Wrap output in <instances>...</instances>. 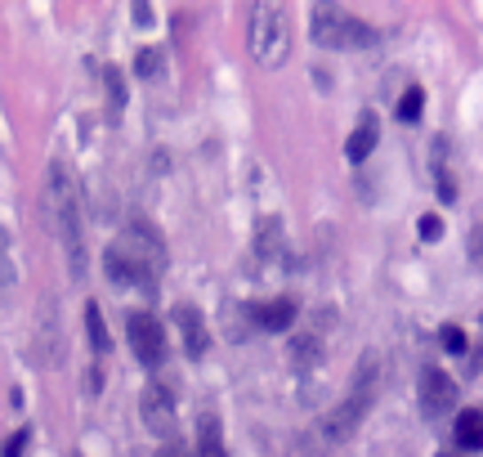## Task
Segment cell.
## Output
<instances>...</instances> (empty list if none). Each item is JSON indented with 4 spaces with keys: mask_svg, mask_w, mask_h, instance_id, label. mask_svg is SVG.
I'll return each instance as SVG.
<instances>
[{
    "mask_svg": "<svg viewBox=\"0 0 483 457\" xmlns=\"http://www.w3.org/2000/svg\"><path fill=\"white\" fill-rule=\"evenodd\" d=\"M45 206H50V220H54V234H59V247H63V261H67V274L81 278L85 274V234H81V184L72 175L67 162H50L45 171Z\"/></svg>",
    "mask_w": 483,
    "mask_h": 457,
    "instance_id": "cell-1",
    "label": "cell"
},
{
    "mask_svg": "<svg viewBox=\"0 0 483 457\" xmlns=\"http://www.w3.org/2000/svg\"><path fill=\"white\" fill-rule=\"evenodd\" d=\"M376 377H381V364L376 359H358V368H353V381H349V395L331 408V417L322 421V435L331 439V444H344L358 426H362V417H368V408H372V399H376Z\"/></svg>",
    "mask_w": 483,
    "mask_h": 457,
    "instance_id": "cell-2",
    "label": "cell"
},
{
    "mask_svg": "<svg viewBox=\"0 0 483 457\" xmlns=\"http://www.w3.org/2000/svg\"><path fill=\"white\" fill-rule=\"evenodd\" d=\"M251 59L260 68H282L291 54V23L282 14V5H251Z\"/></svg>",
    "mask_w": 483,
    "mask_h": 457,
    "instance_id": "cell-3",
    "label": "cell"
},
{
    "mask_svg": "<svg viewBox=\"0 0 483 457\" xmlns=\"http://www.w3.org/2000/svg\"><path fill=\"white\" fill-rule=\"evenodd\" d=\"M309 36L322 50H368L372 45V28L353 14H344L340 5H313Z\"/></svg>",
    "mask_w": 483,
    "mask_h": 457,
    "instance_id": "cell-4",
    "label": "cell"
},
{
    "mask_svg": "<svg viewBox=\"0 0 483 457\" xmlns=\"http://www.w3.org/2000/svg\"><path fill=\"white\" fill-rule=\"evenodd\" d=\"M126 336H131V350H135V359L144 368H157L166 359V332H162V323L153 314H131Z\"/></svg>",
    "mask_w": 483,
    "mask_h": 457,
    "instance_id": "cell-5",
    "label": "cell"
},
{
    "mask_svg": "<svg viewBox=\"0 0 483 457\" xmlns=\"http://www.w3.org/2000/svg\"><path fill=\"white\" fill-rule=\"evenodd\" d=\"M456 408V381L439 368H425L421 373V413L425 417H443Z\"/></svg>",
    "mask_w": 483,
    "mask_h": 457,
    "instance_id": "cell-6",
    "label": "cell"
},
{
    "mask_svg": "<svg viewBox=\"0 0 483 457\" xmlns=\"http://www.w3.org/2000/svg\"><path fill=\"white\" fill-rule=\"evenodd\" d=\"M139 413H144V426H148L153 435H162V439L175 435V404H170V395H166L162 386H148V390H144Z\"/></svg>",
    "mask_w": 483,
    "mask_h": 457,
    "instance_id": "cell-7",
    "label": "cell"
},
{
    "mask_svg": "<svg viewBox=\"0 0 483 457\" xmlns=\"http://www.w3.org/2000/svg\"><path fill=\"white\" fill-rule=\"evenodd\" d=\"M175 327H179V336H184L188 359H202L206 346H210V332H206L202 309H197V305H175Z\"/></svg>",
    "mask_w": 483,
    "mask_h": 457,
    "instance_id": "cell-8",
    "label": "cell"
},
{
    "mask_svg": "<svg viewBox=\"0 0 483 457\" xmlns=\"http://www.w3.org/2000/svg\"><path fill=\"white\" fill-rule=\"evenodd\" d=\"M376 140H381V122H376V112H368L353 131H349V140H344V157L349 162H368V153L376 148Z\"/></svg>",
    "mask_w": 483,
    "mask_h": 457,
    "instance_id": "cell-9",
    "label": "cell"
},
{
    "mask_svg": "<svg viewBox=\"0 0 483 457\" xmlns=\"http://www.w3.org/2000/svg\"><path fill=\"white\" fill-rule=\"evenodd\" d=\"M251 318H256V327H265V332H287V327L296 323V301H269V305H256Z\"/></svg>",
    "mask_w": 483,
    "mask_h": 457,
    "instance_id": "cell-10",
    "label": "cell"
},
{
    "mask_svg": "<svg viewBox=\"0 0 483 457\" xmlns=\"http://www.w3.org/2000/svg\"><path fill=\"white\" fill-rule=\"evenodd\" d=\"M456 448L461 453H479L483 448V408H465L456 417Z\"/></svg>",
    "mask_w": 483,
    "mask_h": 457,
    "instance_id": "cell-11",
    "label": "cell"
},
{
    "mask_svg": "<svg viewBox=\"0 0 483 457\" xmlns=\"http://www.w3.org/2000/svg\"><path fill=\"white\" fill-rule=\"evenodd\" d=\"M103 269H107V283H112V287H131V283H135V265H131V256L121 252V247H107Z\"/></svg>",
    "mask_w": 483,
    "mask_h": 457,
    "instance_id": "cell-12",
    "label": "cell"
},
{
    "mask_svg": "<svg viewBox=\"0 0 483 457\" xmlns=\"http://www.w3.org/2000/svg\"><path fill=\"white\" fill-rule=\"evenodd\" d=\"M197 457H228V453H224V439H219V421H215V417H202V426H197Z\"/></svg>",
    "mask_w": 483,
    "mask_h": 457,
    "instance_id": "cell-13",
    "label": "cell"
},
{
    "mask_svg": "<svg viewBox=\"0 0 483 457\" xmlns=\"http://www.w3.org/2000/svg\"><path fill=\"white\" fill-rule=\"evenodd\" d=\"M85 327H90V346L103 355L112 341H107V327H103V314H99V305H85Z\"/></svg>",
    "mask_w": 483,
    "mask_h": 457,
    "instance_id": "cell-14",
    "label": "cell"
},
{
    "mask_svg": "<svg viewBox=\"0 0 483 457\" xmlns=\"http://www.w3.org/2000/svg\"><path fill=\"white\" fill-rule=\"evenodd\" d=\"M421 108H425V90H408L403 99H399V122H416L421 117Z\"/></svg>",
    "mask_w": 483,
    "mask_h": 457,
    "instance_id": "cell-15",
    "label": "cell"
},
{
    "mask_svg": "<svg viewBox=\"0 0 483 457\" xmlns=\"http://www.w3.org/2000/svg\"><path fill=\"white\" fill-rule=\"evenodd\" d=\"M439 341H443V350H447V355H465V346H470V341H465V332H461L456 323H443Z\"/></svg>",
    "mask_w": 483,
    "mask_h": 457,
    "instance_id": "cell-16",
    "label": "cell"
},
{
    "mask_svg": "<svg viewBox=\"0 0 483 457\" xmlns=\"http://www.w3.org/2000/svg\"><path fill=\"white\" fill-rule=\"evenodd\" d=\"M14 283V269H10V234L0 228V292Z\"/></svg>",
    "mask_w": 483,
    "mask_h": 457,
    "instance_id": "cell-17",
    "label": "cell"
},
{
    "mask_svg": "<svg viewBox=\"0 0 483 457\" xmlns=\"http://www.w3.org/2000/svg\"><path fill=\"white\" fill-rule=\"evenodd\" d=\"M416 228H421V238H425V243H439V238H443V220H439V215H421Z\"/></svg>",
    "mask_w": 483,
    "mask_h": 457,
    "instance_id": "cell-18",
    "label": "cell"
},
{
    "mask_svg": "<svg viewBox=\"0 0 483 457\" xmlns=\"http://www.w3.org/2000/svg\"><path fill=\"white\" fill-rule=\"evenodd\" d=\"M157 68H162V54H157V50H139L135 72H139V76H157Z\"/></svg>",
    "mask_w": 483,
    "mask_h": 457,
    "instance_id": "cell-19",
    "label": "cell"
},
{
    "mask_svg": "<svg viewBox=\"0 0 483 457\" xmlns=\"http://www.w3.org/2000/svg\"><path fill=\"white\" fill-rule=\"evenodd\" d=\"M28 439H32L28 430H14V435L5 439V448H0V457H23V448H28Z\"/></svg>",
    "mask_w": 483,
    "mask_h": 457,
    "instance_id": "cell-20",
    "label": "cell"
},
{
    "mask_svg": "<svg viewBox=\"0 0 483 457\" xmlns=\"http://www.w3.org/2000/svg\"><path fill=\"white\" fill-rule=\"evenodd\" d=\"M470 261H479V269H483V224L470 228Z\"/></svg>",
    "mask_w": 483,
    "mask_h": 457,
    "instance_id": "cell-21",
    "label": "cell"
},
{
    "mask_svg": "<svg viewBox=\"0 0 483 457\" xmlns=\"http://www.w3.org/2000/svg\"><path fill=\"white\" fill-rule=\"evenodd\" d=\"M157 457H184V453H179V448H162Z\"/></svg>",
    "mask_w": 483,
    "mask_h": 457,
    "instance_id": "cell-22",
    "label": "cell"
},
{
    "mask_svg": "<svg viewBox=\"0 0 483 457\" xmlns=\"http://www.w3.org/2000/svg\"><path fill=\"white\" fill-rule=\"evenodd\" d=\"M474 368H483V350H479V355H474Z\"/></svg>",
    "mask_w": 483,
    "mask_h": 457,
    "instance_id": "cell-23",
    "label": "cell"
}]
</instances>
